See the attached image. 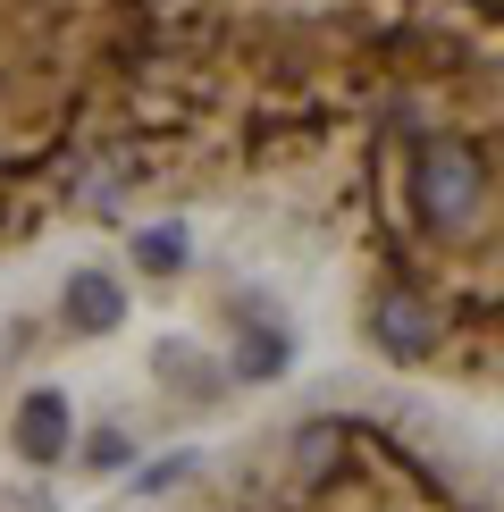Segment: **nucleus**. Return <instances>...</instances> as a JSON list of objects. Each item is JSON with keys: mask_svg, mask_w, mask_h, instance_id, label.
Returning <instances> with one entry per match:
<instances>
[{"mask_svg": "<svg viewBox=\"0 0 504 512\" xmlns=\"http://www.w3.org/2000/svg\"><path fill=\"white\" fill-rule=\"evenodd\" d=\"M362 328H370V345L387 353L395 370H420V361L446 353L454 319H446V294H437L412 261H378L370 294H362Z\"/></svg>", "mask_w": 504, "mask_h": 512, "instance_id": "1", "label": "nucleus"}, {"mask_svg": "<svg viewBox=\"0 0 504 512\" xmlns=\"http://www.w3.org/2000/svg\"><path fill=\"white\" fill-rule=\"evenodd\" d=\"M9 445H17V462H34V471L68 462V445H76L68 395H59V387H26V395H17V412H9Z\"/></svg>", "mask_w": 504, "mask_h": 512, "instance_id": "2", "label": "nucleus"}, {"mask_svg": "<svg viewBox=\"0 0 504 512\" xmlns=\"http://www.w3.org/2000/svg\"><path fill=\"white\" fill-rule=\"evenodd\" d=\"M126 319V286H118V269H68L59 277V328L68 336H110Z\"/></svg>", "mask_w": 504, "mask_h": 512, "instance_id": "3", "label": "nucleus"}, {"mask_svg": "<svg viewBox=\"0 0 504 512\" xmlns=\"http://www.w3.org/2000/svg\"><path fill=\"white\" fill-rule=\"evenodd\" d=\"M286 361H294V336L278 328V319L236 311V353H227V387H269V378H286Z\"/></svg>", "mask_w": 504, "mask_h": 512, "instance_id": "4", "label": "nucleus"}, {"mask_svg": "<svg viewBox=\"0 0 504 512\" xmlns=\"http://www.w3.org/2000/svg\"><path fill=\"white\" fill-rule=\"evenodd\" d=\"M152 370H168V387H177V395H202V403H219V395H227V361L194 353L185 336H168V345H152Z\"/></svg>", "mask_w": 504, "mask_h": 512, "instance_id": "5", "label": "nucleus"}, {"mask_svg": "<svg viewBox=\"0 0 504 512\" xmlns=\"http://www.w3.org/2000/svg\"><path fill=\"white\" fill-rule=\"evenodd\" d=\"M135 269L143 277H185V261H194V252H185V227L177 219H160V227H135Z\"/></svg>", "mask_w": 504, "mask_h": 512, "instance_id": "6", "label": "nucleus"}, {"mask_svg": "<svg viewBox=\"0 0 504 512\" xmlns=\"http://www.w3.org/2000/svg\"><path fill=\"white\" fill-rule=\"evenodd\" d=\"M76 462H84V471H101V479H110V471H135V437H126L118 420H110V429L76 437Z\"/></svg>", "mask_w": 504, "mask_h": 512, "instance_id": "7", "label": "nucleus"}, {"mask_svg": "<svg viewBox=\"0 0 504 512\" xmlns=\"http://www.w3.org/2000/svg\"><path fill=\"white\" fill-rule=\"evenodd\" d=\"M202 471V454L185 445V454H168V462H152V471H135V496H168V487H185Z\"/></svg>", "mask_w": 504, "mask_h": 512, "instance_id": "8", "label": "nucleus"}]
</instances>
